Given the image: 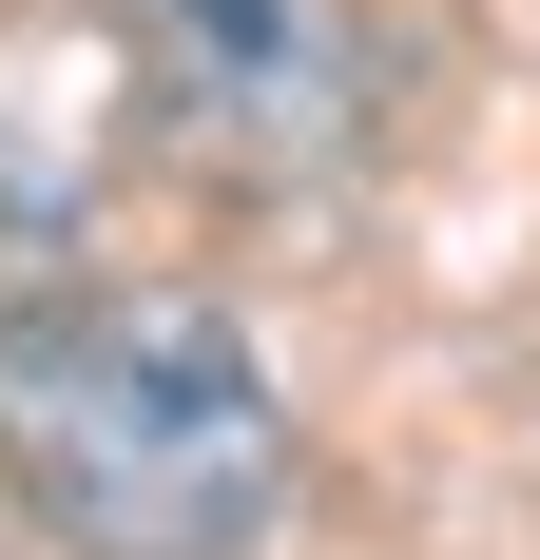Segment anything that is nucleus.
<instances>
[{
  "label": "nucleus",
  "mask_w": 540,
  "mask_h": 560,
  "mask_svg": "<svg viewBox=\"0 0 540 560\" xmlns=\"http://www.w3.org/2000/svg\"><path fill=\"white\" fill-rule=\"evenodd\" d=\"M0 464L78 560H232L290 503V406L213 290H20Z\"/></svg>",
  "instance_id": "obj_1"
},
{
  "label": "nucleus",
  "mask_w": 540,
  "mask_h": 560,
  "mask_svg": "<svg viewBox=\"0 0 540 560\" xmlns=\"http://www.w3.org/2000/svg\"><path fill=\"white\" fill-rule=\"evenodd\" d=\"M367 0H155V116L213 174H328L367 136Z\"/></svg>",
  "instance_id": "obj_2"
},
{
  "label": "nucleus",
  "mask_w": 540,
  "mask_h": 560,
  "mask_svg": "<svg viewBox=\"0 0 540 560\" xmlns=\"http://www.w3.org/2000/svg\"><path fill=\"white\" fill-rule=\"evenodd\" d=\"M58 252H78V194L0 155V310H20V290H58Z\"/></svg>",
  "instance_id": "obj_3"
}]
</instances>
